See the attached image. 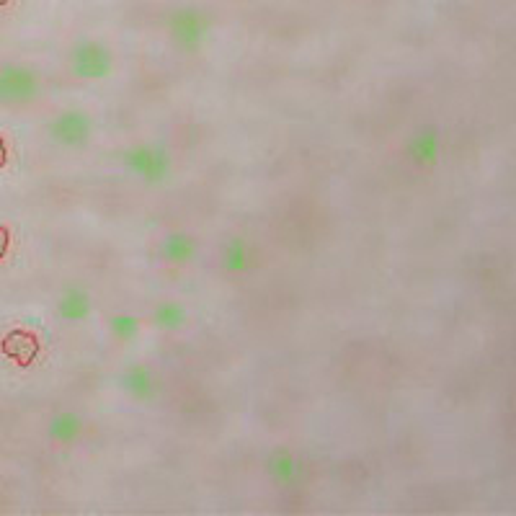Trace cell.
Returning a JSON list of instances; mask_svg holds the SVG:
<instances>
[{"label":"cell","instance_id":"obj_1","mask_svg":"<svg viewBox=\"0 0 516 516\" xmlns=\"http://www.w3.org/2000/svg\"><path fill=\"white\" fill-rule=\"evenodd\" d=\"M122 166L129 176L140 179L142 184L160 186L168 181L173 171V160L163 145L155 142H142V145H132L122 153Z\"/></svg>","mask_w":516,"mask_h":516},{"label":"cell","instance_id":"obj_2","mask_svg":"<svg viewBox=\"0 0 516 516\" xmlns=\"http://www.w3.org/2000/svg\"><path fill=\"white\" fill-rule=\"evenodd\" d=\"M70 70L75 78L99 83L114 73V52L101 39H78L70 50Z\"/></svg>","mask_w":516,"mask_h":516},{"label":"cell","instance_id":"obj_3","mask_svg":"<svg viewBox=\"0 0 516 516\" xmlns=\"http://www.w3.org/2000/svg\"><path fill=\"white\" fill-rule=\"evenodd\" d=\"M168 34L184 52H199L212 34V19L197 6H181L168 16Z\"/></svg>","mask_w":516,"mask_h":516},{"label":"cell","instance_id":"obj_4","mask_svg":"<svg viewBox=\"0 0 516 516\" xmlns=\"http://www.w3.org/2000/svg\"><path fill=\"white\" fill-rule=\"evenodd\" d=\"M42 91L39 73L21 62L0 65V106H21L34 101Z\"/></svg>","mask_w":516,"mask_h":516},{"label":"cell","instance_id":"obj_5","mask_svg":"<svg viewBox=\"0 0 516 516\" xmlns=\"http://www.w3.org/2000/svg\"><path fill=\"white\" fill-rule=\"evenodd\" d=\"M50 137L60 148H83L93 135V119L83 109H65L50 122Z\"/></svg>","mask_w":516,"mask_h":516},{"label":"cell","instance_id":"obj_6","mask_svg":"<svg viewBox=\"0 0 516 516\" xmlns=\"http://www.w3.org/2000/svg\"><path fill=\"white\" fill-rule=\"evenodd\" d=\"M93 310V297L88 289L83 287H68L62 289V295L57 297V318L62 323H83Z\"/></svg>","mask_w":516,"mask_h":516},{"label":"cell","instance_id":"obj_7","mask_svg":"<svg viewBox=\"0 0 516 516\" xmlns=\"http://www.w3.org/2000/svg\"><path fill=\"white\" fill-rule=\"evenodd\" d=\"M408 158L418 168L437 166V160L442 158V137H439L437 129H418L408 142Z\"/></svg>","mask_w":516,"mask_h":516},{"label":"cell","instance_id":"obj_8","mask_svg":"<svg viewBox=\"0 0 516 516\" xmlns=\"http://www.w3.org/2000/svg\"><path fill=\"white\" fill-rule=\"evenodd\" d=\"M266 470H269L271 480L279 483V486H297L302 480V473H305L300 457L284 447L271 452L269 460H266Z\"/></svg>","mask_w":516,"mask_h":516},{"label":"cell","instance_id":"obj_9","mask_svg":"<svg viewBox=\"0 0 516 516\" xmlns=\"http://www.w3.org/2000/svg\"><path fill=\"white\" fill-rule=\"evenodd\" d=\"M122 390L132 400H150L158 393V380H155L153 369L145 364H132L122 372Z\"/></svg>","mask_w":516,"mask_h":516},{"label":"cell","instance_id":"obj_10","mask_svg":"<svg viewBox=\"0 0 516 516\" xmlns=\"http://www.w3.org/2000/svg\"><path fill=\"white\" fill-rule=\"evenodd\" d=\"M194 256H197V238L186 230H173L160 243V258L173 266L189 264Z\"/></svg>","mask_w":516,"mask_h":516},{"label":"cell","instance_id":"obj_11","mask_svg":"<svg viewBox=\"0 0 516 516\" xmlns=\"http://www.w3.org/2000/svg\"><path fill=\"white\" fill-rule=\"evenodd\" d=\"M83 418L73 411H62L55 413L47 424V437L55 444H73L78 442L80 434H83Z\"/></svg>","mask_w":516,"mask_h":516},{"label":"cell","instance_id":"obj_12","mask_svg":"<svg viewBox=\"0 0 516 516\" xmlns=\"http://www.w3.org/2000/svg\"><path fill=\"white\" fill-rule=\"evenodd\" d=\"M186 320H189V310L179 300H163L153 310V323L160 331H181L186 326Z\"/></svg>","mask_w":516,"mask_h":516},{"label":"cell","instance_id":"obj_13","mask_svg":"<svg viewBox=\"0 0 516 516\" xmlns=\"http://www.w3.org/2000/svg\"><path fill=\"white\" fill-rule=\"evenodd\" d=\"M251 266V246L243 238H230L222 248V269L228 274H246Z\"/></svg>","mask_w":516,"mask_h":516},{"label":"cell","instance_id":"obj_14","mask_svg":"<svg viewBox=\"0 0 516 516\" xmlns=\"http://www.w3.org/2000/svg\"><path fill=\"white\" fill-rule=\"evenodd\" d=\"M140 318L132 313H117L109 318V331L111 336L119 338V341H135L140 336Z\"/></svg>","mask_w":516,"mask_h":516}]
</instances>
